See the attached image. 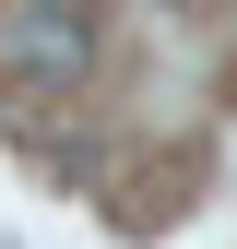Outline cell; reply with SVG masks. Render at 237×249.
I'll use <instances>...</instances> for the list:
<instances>
[{
    "mask_svg": "<svg viewBox=\"0 0 237 249\" xmlns=\"http://www.w3.org/2000/svg\"><path fill=\"white\" fill-rule=\"evenodd\" d=\"M95 71V12L83 0H24L12 24H0V83L12 95H59V83Z\"/></svg>",
    "mask_w": 237,
    "mask_h": 249,
    "instance_id": "cell-1",
    "label": "cell"
}]
</instances>
